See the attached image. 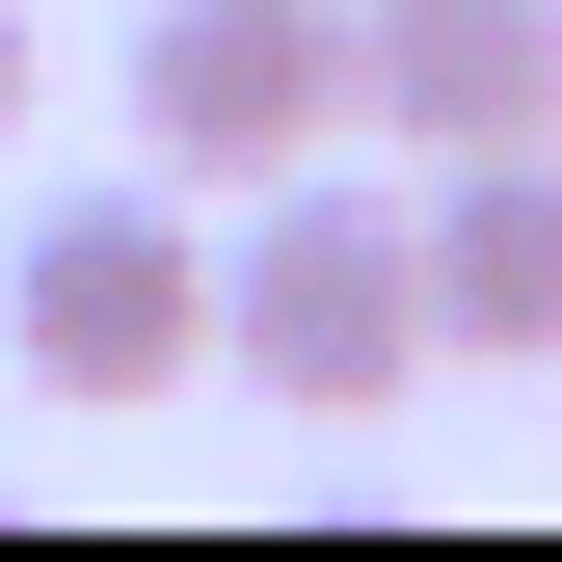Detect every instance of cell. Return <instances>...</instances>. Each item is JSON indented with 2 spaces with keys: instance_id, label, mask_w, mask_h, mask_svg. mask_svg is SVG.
I'll return each mask as SVG.
<instances>
[{
  "instance_id": "3",
  "label": "cell",
  "mask_w": 562,
  "mask_h": 562,
  "mask_svg": "<svg viewBox=\"0 0 562 562\" xmlns=\"http://www.w3.org/2000/svg\"><path fill=\"white\" fill-rule=\"evenodd\" d=\"M348 134V0H134V161L161 188H268Z\"/></svg>"
},
{
  "instance_id": "2",
  "label": "cell",
  "mask_w": 562,
  "mask_h": 562,
  "mask_svg": "<svg viewBox=\"0 0 562 562\" xmlns=\"http://www.w3.org/2000/svg\"><path fill=\"white\" fill-rule=\"evenodd\" d=\"M0 348H27L54 402H161V375H215V188H161V161L54 188V215L0 241Z\"/></svg>"
},
{
  "instance_id": "5",
  "label": "cell",
  "mask_w": 562,
  "mask_h": 562,
  "mask_svg": "<svg viewBox=\"0 0 562 562\" xmlns=\"http://www.w3.org/2000/svg\"><path fill=\"white\" fill-rule=\"evenodd\" d=\"M402 188H429V348L562 375V134H482V161H402Z\"/></svg>"
},
{
  "instance_id": "6",
  "label": "cell",
  "mask_w": 562,
  "mask_h": 562,
  "mask_svg": "<svg viewBox=\"0 0 562 562\" xmlns=\"http://www.w3.org/2000/svg\"><path fill=\"white\" fill-rule=\"evenodd\" d=\"M0 134H27V0H0Z\"/></svg>"
},
{
  "instance_id": "1",
  "label": "cell",
  "mask_w": 562,
  "mask_h": 562,
  "mask_svg": "<svg viewBox=\"0 0 562 562\" xmlns=\"http://www.w3.org/2000/svg\"><path fill=\"white\" fill-rule=\"evenodd\" d=\"M215 375H268L295 429H375L402 375H456L429 348V188H375L348 134L215 188Z\"/></svg>"
},
{
  "instance_id": "4",
  "label": "cell",
  "mask_w": 562,
  "mask_h": 562,
  "mask_svg": "<svg viewBox=\"0 0 562 562\" xmlns=\"http://www.w3.org/2000/svg\"><path fill=\"white\" fill-rule=\"evenodd\" d=\"M348 134H402V161L562 134V0H348Z\"/></svg>"
}]
</instances>
